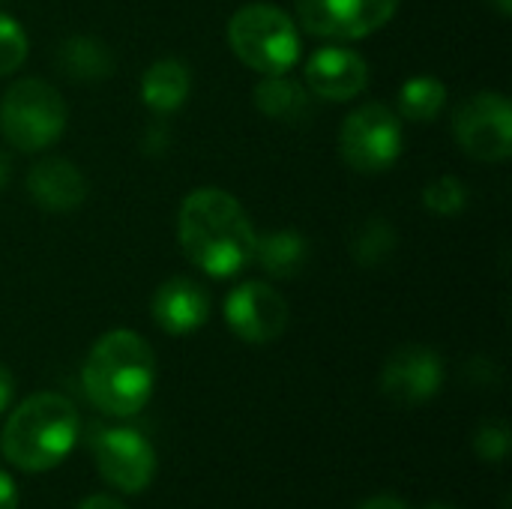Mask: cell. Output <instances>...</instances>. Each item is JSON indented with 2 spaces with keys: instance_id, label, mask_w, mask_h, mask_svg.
Returning a JSON list of instances; mask_svg holds the SVG:
<instances>
[{
  "instance_id": "6da1fadb",
  "label": "cell",
  "mask_w": 512,
  "mask_h": 509,
  "mask_svg": "<svg viewBox=\"0 0 512 509\" xmlns=\"http://www.w3.org/2000/svg\"><path fill=\"white\" fill-rule=\"evenodd\" d=\"M177 237L195 267L213 279H228L252 261L258 234L231 192L204 186L183 198L177 213Z\"/></svg>"
},
{
  "instance_id": "7a4b0ae2",
  "label": "cell",
  "mask_w": 512,
  "mask_h": 509,
  "mask_svg": "<svg viewBox=\"0 0 512 509\" xmlns=\"http://www.w3.org/2000/svg\"><path fill=\"white\" fill-rule=\"evenodd\" d=\"M87 399L111 414H138L156 387V354L135 330H111L96 339L81 369Z\"/></svg>"
},
{
  "instance_id": "3957f363",
  "label": "cell",
  "mask_w": 512,
  "mask_h": 509,
  "mask_svg": "<svg viewBox=\"0 0 512 509\" xmlns=\"http://www.w3.org/2000/svg\"><path fill=\"white\" fill-rule=\"evenodd\" d=\"M78 411L60 393H36L24 399L0 432L3 456L27 474H42L60 465L78 441Z\"/></svg>"
},
{
  "instance_id": "277c9868",
  "label": "cell",
  "mask_w": 512,
  "mask_h": 509,
  "mask_svg": "<svg viewBox=\"0 0 512 509\" xmlns=\"http://www.w3.org/2000/svg\"><path fill=\"white\" fill-rule=\"evenodd\" d=\"M228 45L258 75H285L300 60L303 42L294 18L270 3H249L228 21Z\"/></svg>"
},
{
  "instance_id": "5b68a950",
  "label": "cell",
  "mask_w": 512,
  "mask_h": 509,
  "mask_svg": "<svg viewBox=\"0 0 512 509\" xmlns=\"http://www.w3.org/2000/svg\"><path fill=\"white\" fill-rule=\"evenodd\" d=\"M66 117L69 111L60 90L42 78L15 81L0 102V132L24 153L51 147L63 135Z\"/></svg>"
},
{
  "instance_id": "8992f818",
  "label": "cell",
  "mask_w": 512,
  "mask_h": 509,
  "mask_svg": "<svg viewBox=\"0 0 512 509\" xmlns=\"http://www.w3.org/2000/svg\"><path fill=\"white\" fill-rule=\"evenodd\" d=\"M405 147L402 120L393 108L381 102H366L354 108L339 126V156L357 174L390 171Z\"/></svg>"
},
{
  "instance_id": "52a82bcc",
  "label": "cell",
  "mask_w": 512,
  "mask_h": 509,
  "mask_svg": "<svg viewBox=\"0 0 512 509\" xmlns=\"http://www.w3.org/2000/svg\"><path fill=\"white\" fill-rule=\"evenodd\" d=\"M453 138L471 159L504 162L512 153V105L498 90L468 96L453 114Z\"/></svg>"
},
{
  "instance_id": "ba28073f",
  "label": "cell",
  "mask_w": 512,
  "mask_h": 509,
  "mask_svg": "<svg viewBox=\"0 0 512 509\" xmlns=\"http://www.w3.org/2000/svg\"><path fill=\"white\" fill-rule=\"evenodd\" d=\"M399 9V0H297L306 33L321 39H363L378 33Z\"/></svg>"
},
{
  "instance_id": "9c48e42d",
  "label": "cell",
  "mask_w": 512,
  "mask_h": 509,
  "mask_svg": "<svg viewBox=\"0 0 512 509\" xmlns=\"http://www.w3.org/2000/svg\"><path fill=\"white\" fill-rule=\"evenodd\" d=\"M93 456L102 480H108L117 492L138 495L156 477V453L135 429H105L93 441Z\"/></svg>"
},
{
  "instance_id": "30bf717a",
  "label": "cell",
  "mask_w": 512,
  "mask_h": 509,
  "mask_svg": "<svg viewBox=\"0 0 512 509\" xmlns=\"http://www.w3.org/2000/svg\"><path fill=\"white\" fill-rule=\"evenodd\" d=\"M225 321L237 339L249 345H267L285 333L288 303L267 282H243L225 297Z\"/></svg>"
},
{
  "instance_id": "8fae6325",
  "label": "cell",
  "mask_w": 512,
  "mask_h": 509,
  "mask_svg": "<svg viewBox=\"0 0 512 509\" xmlns=\"http://www.w3.org/2000/svg\"><path fill=\"white\" fill-rule=\"evenodd\" d=\"M444 387V360L426 345H405L390 354L381 372V393L405 408L429 402Z\"/></svg>"
},
{
  "instance_id": "7c38bea8",
  "label": "cell",
  "mask_w": 512,
  "mask_h": 509,
  "mask_svg": "<svg viewBox=\"0 0 512 509\" xmlns=\"http://www.w3.org/2000/svg\"><path fill=\"white\" fill-rule=\"evenodd\" d=\"M306 90L324 102H351L369 87V63L360 51L345 45L318 48L303 69Z\"/></svg>"
},
{
  "instance_id": "4fadbf2b",
  "label": "cell",
  "mask_w": 512,
  "mask_h": 509,
  "mask_svg": "<svg viewBox=\"0 0 512 509\" xmlns=\"http://www.w3.org/2000/svg\"><path fill=\"white\" fill-rule=\"evenodd\" d=\"M150 315L162 333L189 336L207 324L210 297H207L204 285H198L186 276H174L156 288V294L150 300Z\"/></svg>"
},
{
  "instance_id": "5bb4252c",
  "label": "cell",
  "mask_w": 512,
  "mask_h": 509,
  "mask_svg": "<svg viewBox=\"0 0 512 509\" xmlns=\"http://www.w3.org/2000/svg\"><path fill=\"white\" fill-rule=\"evenodd\" d=\"M27 195L51 213H69L87 198V177L63 156H48L27 171Z\"/></svg>"
},
{
  "instance_id": "9a60e30c",
  "label": "cell",
  "mask_w": 512,
  "mask_h": 509,
  "mask_svg": "<svg viewBox=\"0 0 512 509\" xmlns=\"http://www.w3.org/2000/svg\"><path fill=\"white\" fill-rule=\"evenodd\" d=\"M189 90H192V72L177 57L156 60L141 75V99L150 111H159V114L177 111L189 99Z\"/></svg>"
},
{
  "instance_id": "2e32d148",
  "label": "cell",
  "mask_w": 512,
  "mask_h": 509,
  "mask_svg": "<svg viewBox=\"0 0 512 509\" xmlns=\"http://www.w3.org/2000/svg\"><path fill=\"white\" fill-rule=\"evenodd\" d=\"M312 93L306 84L285 75H264L255 87V105L264 117L282 123H303L312 114Z\"/></svg>"
},
{
  "instance_id": "e0dca14e",
  "label": "cell",
  "mask_w": 512,
  "mask_h": 509,
  "mask_svg": "<svg viewBox=\"0 0 512 509\" xmlns=\"http://www.w3.org/2000/svg\"><path fill=\"white\" fill-rule=\"evenodd\" d=\"M252 261H258V267L273 279H294L309 264V240L300 231L258 234Z\"/></svg>"
},
{
  "instance_id": "ac0fdd59",
  "label": "cell",
  "mask_w": 512,
  "mask_h": 509,
  "mask_svg": "<svg viewBox=\"0 0 512 509\" xmlns=\"http://www.w3.org/2000/svg\"><path fill=\"white\" fill-rule=\"evenodd\" d=\"M57 66L72 81H102L114 75V54L93 36H72L57 51Z\"/></svg>"
},
{
  "instance_id": "d6986e66",
  "label": "cell",
  "mask_w": 512,
  "mask_h": 509,
  "mask_svg": "<svg viewBox=\"0 0 512 509\" xmlns=\"http://www.w3.org/2000/svg\"><path fill=\"white\" fill-rule=\"evenodd\" d=\"M447 105V84L435 75H414L399 90V114L414 123H432Z\"/></svg>"
},
{
  "instance_id": "ffe728a7",
  "label": "cell",
  "mask_w": 512,
  "mask_h": 509,
  "mask_svg": "<svg viewBox=\"0 0 512 509\" xmlns=\"http://www.w3.org/2000/svg\"><path fill=\"white\" fill-rule=\"evenodd\" d=\"M396 228L384 222L381 216H369L360 222V228L351 234V258L360 267H381L396 252Z\"/></svg>"
},
{
  "instance_id": "44dd1931",
  "label": "cell",
  "mask_w": 512,
  "mask_h": 509,
  "mask_svg": "<svg viewBox=\"0 0 512 509\" xmlns=\"http://www.w3.org/2000/svg\"><path fill=\"white\" fill-rule=\"evenodd\" d=\"M423 204L438 216H459L468 207V186L453 174H441L423 189Z\"/></svg>"
},
{
  "instance_id": "7402d4cb",
  "label": "cell",
  "mask_w": 512,
  "mask_h": 509,
  "mask_svg": "<svg viewBox=\"0 0 512 509\" xmlns=\"http://www.w3.org/2000/svg\"><path fill=\"white\" fill-rule=\"evenodd\" d=\"M27 33L24 27L12 18L0 12V75H12L15 69H21V63L27 60Z\"/></svg>"
},
{
  "instance_id": "603a6c76",
  "label": "cell",
  "mask_w": 512,
  "mask_h": 509,
  "mask_svg": "<svg viewBox=\"0 0 512 509\" xmlns=\"http://www.w3.org/2000/svg\"><path fill=\"white\" fill-rule=\"evenodd\" d=\"M512 435L504 420H486L474 435V450L483 462H501L510 456Z\"/></svg>"
},
{
  "instance_id": "cb8c5ba5",
  "label": "cell",
  "mask_w": 512,
  "mask_h": 509,
  "mask_svg": "<svg viewBox=\"0 0 512 509\" xmlns=\"http://www.w3.org/2000/svg\"><path fill=\"white\" fill-rule=\"evenodd\" d=\"M12 396H15V381H12V372H9L6 366H0V414L9 408Z\"/></svg>"
},
{
  "instance_id": "d4e9b609",
  "label": "cell",
  "mask_w": 512,
  "mask_h": 509,
  "mask_svg": "<svg viewBox=\"0 0 512 509\" xmlns=\"http://www.w3.org/2000/svg\"><path fill=\"white\" fill-rule=\"evenodd\" d=\"M0 509H18V492H15V483L0 474Z\"/></svg>"
},
{
  "instance_id": "484cf974",
  "label": "cell",
  "mask_w": 512,
  "mask_h": 509,
  "mask_svg": "<svg viewBox=\"0 0 512 509\" xmlns=\"http://www.w3.org/2000/svg\"><path fill=\"white\" fill-rule=\"evenodd\" d=\"M357 509H408L396 495H378V498H369L363 501Z\"/></svg>"
},
{
  "instance_id": "4316f807",
  "label": "cell",
  "mask_w": 512,
  "mask_h": 509,
  "mask_svg": "<svg viewBox=\"0 0 512 509\" xmlns=\"http://www.w3.org/2000/svg\"><path fill=\"white\" fill-rule=\"evenodd\" d=\"M78 509H126L120 501H114V498H108V495H93V498H87L84 504Z\"/></svg>"
},
{
  "instance_id": "83f0119b",
  "label": "cell",
  "mask_w": 512,
  "mask_h": 509,
  "mask_svg": "<svg viewBox=\"0 0 512 509\" xmlns=\"http://www.w3.org/2000/svg\"><path fill=\"white\" fill-rule=\"evenodd\" d=\"M489 3H492L501 15H510L512 12V0H489Z\"/></svg>"
},
{
  "instance_id": "f1b7e54d",
  "label": "cell",
  "mask_w": 512,
  "mask_h": 509,
  "mask_svg": "<svg viewBox=\"0 0 512 509\" xmlns=\"http://www.w3.org/2000/svg\"><path fill=\"white\" fill-rule=\"evenodd\" d=\"M6 180H9V162H6V156H0V189L6 186Z\"/></svg>"
},
{
  "instance_id": "f546056e",
  "label": "cell",
  "mask_w": 512,
  "mask_h": 509,
  "mask_svg": "<svg viewBox=\"0 0 512 509\" xmlns=\"http://www.w3.org/2000/svg\"><path fill=\"white\" fill-rule=\"evenodd\" d=\"M423 509H456V507H450V504H429V507H423Z\"/></svg>"
}]
</instances>
